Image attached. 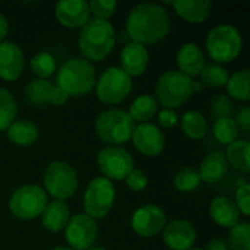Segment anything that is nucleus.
Wrapping results in <instances>:
<instances>
[{
	"mask_svg": "<svg viewBox=\"0 0 250 250\" xmlns=\"http://www.w3.org/2000/svg\"><path fill=\"white\" fill-rule=\"evenodd\" d=\"M158 103L152 95L144 94L139 95L133 100V103L129 107V116L132 117L133 122H139V123H148L149 120H152L157 113H158Z\"/></svg>",
	"mask_w": 250,
	"mask_h": 250,
	"instance_id": "25",
	"label": "nucleus"
},
{
	"mask_svg": "<svg viewBox=\"0 0 250 250\" xmlns=\"http://www.w3.org/2000/svg\"><path fill=\"white\" fill-rule=\"evenodd\" d=\"M42 179L47 193L57 201L72 198L79 188L78 173L66 161H51L47 166Z\"/></svg>",
	"mask_w": 250,
	"mask_h": 250,
	"instance_id": "7",
	"label": "nucleus"
},
{
	"mask_svg": "<svg viewBox=\"0 0 250 250\" xmlns=\"http://www.w3.org/2000/svg\"><path fill=\"white\" fill-rule=\"evenodd\" d=\"M209 215L215 224L224 229H233L240 223V212L236 204L226 196L212 199L209 205Z\"/></svg>",
	"mask_w": 250,
	"mask_h": 250,
	"instance_id": "20",
	"label": "nucleus"
},
{
	"mask_svg": "<svg viewBox=\"0 0 250 250\" xmlns=\"http://www.w3.org/2000/svg\"><path fill=\"white\" fill-rule=\"evenodd\" d=\"M157 114H158V125L164 129H173L179 123V117L174 110L163 108Z\"/></svg>",
	"mask_w": 250,
	"mask_h": 250,
	"instance_id": "40",
	"label": "nucleus"
},
{
	"mask_svg": "<svg viewBox=\"0 0 250 250\" xmlns=\"http://www.w3.org/2000/svg\"><path fill=\"white\" fill-rule=\"evenodd\" d=\"M176 62L179 66V72L192 76H199L201 70L204 69L205 63V54L201 50V47L195 42H186L183 44L176 56Z\"/></svg>",
	"mask_w": 250,
	"mask_h": 250,
	"instance_id": "19",
	"label": "nucleus"
},
{
	"mask_svg": "<svg viewBox=\"0 0 250 250\" xmlns=\"http://www.w3.org/2000/svg\"><path fill=\"white\" fill-rule=\"evenodd\" d=\"M163 239L171 250H188L196 242V230L188 220H173L163 229Z\"/></svg>",
	"mask_w": 250,
	"mask_h": 250,
	"instance_id": "15",
	"label": "nucleus"
},
{
	"mask_svg": "<svg viewBox=\"0 0 250 250\" xmlns=\"http://www.w3.org/2000/svg\"><path fill=\"white\" fill-rule=\"evenodd\" d=\"M25 67V56L21 47L12 41L0 42V78L4 81H16Z\"/></svg>",
	"mask_w": 250,
	"mask_h": 250,
	"instance_id": "16",
	"label": "nucleus"
},
{
	"mask_svg": "<svg viewBox=\"0 0 250 250\" xmlns=\"http://www.w3.org/2000/svg\"><path fill=\"white\" fill-rule=\"evenodd\" d=\"M201 182L202 180H201L198 170L190 168V167H186V168L177 171L174 176V188L179 192H185V193L196 190L199 188Z\"/></svg>",
	"mask_w": 250,
	"mask_h": 250,
	"instance_id": "34",
	"label": "nucleus"
},
{
	"mask_svg": "<svg viewBox=\"0 0 250 250\" xmlns=\"http://www.w3.org/2000/svg\"><path fill=\"white\" fill-rule=\"evenodd\" d=\"M170 31V16L157 3L136 4L126 19V34L130 41L141 45L155 44Z\"/></svg>",
	"mask_w": 250,
	"mask_h": 250,
	"instance_id": "1",
	"label": "nucleus"
},
{
	"mask_svg": "<svg viewBox=\"0 0 250 250\" xmlns=\"http://www.w3.org/2000/svg\"><path fill=\"white\" fill-rule=\"evenodd\" d=\"M201 76V82L204 85H208L211 88H223L227 85L229 82V70L218 63H208L204 66V69L199 73Z\"/></svg>",
	"mask_w": 250,
	"mask_h": 250,
	"instance_id": "30",
	"label": "nucleus"
},
{
	"mask_svg": "<svg viewBox=\"0 0 250 250\" xmlns=\"http://www.w3.org/2000/svg\"><path fill=\"white\" fill-rule=\"evenodd\" d=\"M174 7V12L189 23H202L211 15V1L209 0H177L170 3Z\"/></svg>",
	"mask_w": 250,
	"mask_h": 250,
	"instance_id": "21",
	"label": "nucleus"
},
{
	"mask_svg": "<svg viewBox=\"0 0 250 250\" xmlns=\"http://www.w3.org/2000/svg\"><path fill=\"white\" fill-rule=\"evenodd\" d=\"M97 83L95 67L82 57H73L64 62L56 76V85L69 97H82Z\"/></svg>",
	"mask_w": 250,
	"mask_h": 250,
	"instance_id": "3",
	"label": "nucleus"
},
{
	"mask_svg": "<svg viewBox=\"0 0 250 250\" xmlns=\"http://www.w3.org/2000/svg\"><path fill=\"white\" fill-rule=\"evenodd\" d=\"M182 129L192 139H202L208 132V123L199 111H188L182 117Z\"/></svg>",
	"mask_w": 250,
	"mask_h": 250,
	"instance_id": "29",
	"label": "nucleus"
},
{
	"mask_svg": "<svg viewBox=\"0 0 250 250\" xmlns=\"http://www.w3.org/2000/svg\"><path fill=\"white\" fill-rule=\"evenodd\" d=\"M205 250H229V246L224 240L221 239H214L211 240L208 245H207V249Z\"/></svg>",
	"mask_w": 250,
	"mask_h": 250,
	"instance_id": "43",
	"label": "nucleus"
},
{
	"mask_svg": "<svg viewBox=\"0 0 250 250\" xmlns=\"http://www.w3.org/2000/svg\"><path fill=\"white\" fill-rule=\"evenodd\" d=\"M7 31H9V23H7V19L3 13H0V42L4 41L6 35H7Z\"/></svg>",
	"mask_w": 250,
	"mask_h": 250,
	"instance_id": "44",
	"label": "nucleus"
},
{
	"mask_svg": "<svg viewBox=\"0 0 250 250\" xmlns=\"http://www.w3.org/2000/svg\"><path fill=\"white\" fill-rule=\"evenodd\" d=\"M237 127H239V132H243L245 135H248L250 130V108L249 105H245L239 110V113L236 114V119H234Z\"/></svg>",
	"mask_w": 250,
	"mask_h": 250,
	"instance_id": "41",
	"label": "nucleus"
},
{
	"mask_svg": "<svg viewBox=\"0 0 250 250\" xmlns=\"http://www.w3.org/2000/svg\"><path fill=\"white\" fill-rule=\"evenodd\" d=\"M64 236L70 249L86 250L94 246L98 237V226L86 214H76L70 217L64 229Z\"/></svg>",
	"mask_w": 250,
	"mask_h": 250,
	"instance_id": "12",
	"label": "nucleus"
},
{
	"mask_svg": "<svg viewBox=\"0 0 250 250\" xmlns=\"http://www.w3.org/2000/svg\"><path fill=\"white\" fill-rule=\"evenodd\" d=\"M86 250H107L105 248H103V246H91L89 249Z\"/></svg>",
	"mask_w": 250,
	"mask_h": 250,
	"instance_id": "47",
	"label": "nucleus"
},
{
	"mask_svg": "<svg viewBox=\"0 0 250 250\" xmlns=\"http://www.w3.org/2000/svg\"><path fill=\"white\" fill-rule=\"evenodd\" d=\"M188 250H205V249H199V248H190V249Z\"/></svg>",
	"mask_w": 250,
	"mask_h": 250,
	"instance_id": "48",
	"label": "nucleus"
},
{
	"mask_svg": "<svg viewBox=\"0 0 250 250\" xmlns=\"http://www.w3.org/2000/svg\"><path fill=\"white\" fill-rule=\"evenodd\" d=\"M56 18L66 28H82L91 19L89 6L83 0H62L56 4Z\"/></svg>",
	"mask_w": 250,
	"mask_h": 250,
	"instance_id": "17",
	"label": "nucleus"
},
{
	"mask_svg": "<svg viewBox=\"0 0 250 250\" xmlns=\"http://www.w3.org/2000/svg\"><path fill=\"white\" fill-rule=\"evenodd\" d=\"M236 207L240 214L250 215V185L249 183H240L237 192H236Z\"/></svg>",
	"mask_w": 250,
	"mask_h": 250,
	"instance_id": "38",
	"label": "nucleus"
},
{
	"mask_svg": "<svg viewBox=\"0 0 250 250\" xmlns=\"http://www.w3.org/2000/svg\"><path fill=\"white\" fill-rule=\"evenodd\" d=\"M78 45L86 60L101 62L116 45V31L108 21L92 18L81 28Z\"/></svg>",
	"mask_w": 250,
	"mask_h": 250,
	"instance_id": "2",
	"label": "nucleus"
},
{
	"mask_svg": "<svg viewBox=\"0 0 250 250\" xmlns=\"http://www.w3.org/2000/svg\"><path fill=\"white\" fill-rule=\"evenodd\" d=\"M167 224L166 212L157 205H144L132 215L130 226L141 237H154L163 231Z\"/></svg>",
	"mask_w": 250,
	"mask_h": 250,
	"instance_id": "13",
	"label": "nucleus"
},
{
	"mask_svg": "<svg viewBox=\"0 0 250 250\" xmlns=\"http://www.w3.org/2000/svg\"><path fill=\"white\" fill-rule=\"evenodd\" d=\"M154 91L158 105L173 110L193 95V79L179 70H168L158 78Z\"/></svg>",
	"mask_w": 250,
	"mask_h": 250,
	"instance_id": "4",
	"label": "nucleus"
},
{
	"mask_svg": "<svg viewBox=\"0 0 250 250\" xmlns=\"http://www.w3.org/2000/svg\"><path fill=\"white\" fill-rule=\"evenodd\" d=\"M227 92L230 97L239 101L250 100V72L249 69H242L231 75L227 82Z\"/></svg>",
	"mask_w": 250,
	"mask_h": 250,
	"instance_id": "28",
	"label": "nucleus"
},
{
	"mask_svg": "<svg viewBox=\"0 0 250 250\" xmlns=\"http://www.w3.org/2000/svg\"><path fill=\"white\" fill-rule=\"evenodd\" d=\"M67 100H69V95L62 88H59L57 85H54L53 86V91H51V95H50V104H53L56 107H60V105L66 104Z\"/></svg>",
	"mask_w": 250,
	"mask_h": 250,
	"instance_id": "42",
	"label": "nucleus"
},
{
	"mask_svg": "<svg viewBox=\"0 0 250 250\" xmlns=\"http://www.w3.org/2000/svg\"><path fill=\"white\" fill-rule=\"evenodd\" d=\"M100 171L108 180H125L133 170V157L122 146H107L97 155Z\"/></svg>",
	"mask_w": 250,
	"mask_h": 250,
	"instance_id": "11",
	"label": "nucleus"
},
{
	"mask_svg": "<svg viewBox=\"0 0 250 250\" xmlns=\"http://www.w3.org/2000/svg\"><path fill=\"white\" fill-rule=\"evenodd\" d=\"M70 220V209L64 201H51L45 205L42 214H41V223L45 230L51 233H59L63 229H66L67 223Z\"/></svg>",
	"mask_w": 250,
	"mask_h": 250,
	"instance_id": "22",
	"label": "nucleus"
},
{
	"mask_svg": "<svg viewBox=\"0 0 250 250\" xmlns=\"http://www.w3.org/2000/svg\"><path fill=\"white\" fill-rule=\"evenodd\" d=\"M130 91L132 78L126 75L120 67L105 69L95 83L97 97L104 104H120L127 98Z\"/></svg>",
	"mask_w": 250,
	"mask_h": 250,
	"instance_id": "10",
	"label": "nucleus"
},
{
	"mask_svg": "<svg viewBox=\"0 0 250 250\" xmlns=\"http://www.w3.org/2000/svg\"><path fill=\"white\" fill-rule=\"evenodd\" d=\"M47 204V193L40 186L23 185L12 193L9 209L16 218L28 221L40 217Z\"/></svg>",
	"mask_w": 250,
	"mask_h": 250,
	"instance_id": "8",
	"label": "nucleus"
},
{
	"mask_svg": "<svg viewBox=\"0 0 250 250\" xmlns=\"http://www.w3.org/2000/svg\"><path fill=\"white\" fill-rule=\"evenodd\" d=\"M53 83L47 79H34L25 86V100L34 107H44L50 104Z\"/></svg>",
	"mask_w": 250,
	"mask_h": 250,
	"instance_id": "27",
	"label": "nucleus"
},
{
	"mask_svg": "<svg viewBox=\"0 0 250 250\" xmlns=\"http://www.w3.org/2000/svg\"><path fill=\"white\" fill-rule=\"evenodd\" d=\"M133 130L135 122L132 120L127 111L120 108L103 111L95 119L97 136L110 146H117L129 142L132 139Z\"/></svg>",
	"mask_w": 250,
	"mask_h": 250,
	"instance_id": "5",
	"label": "nucleus"
},
{
	"mask_svg": "<svg viewBox=\"0 0 250 250\" xmlns=\"http://www.w3.org/2000/svg\"><path fill=\"white\" fill-rule=\"evenodd\" d=\"M250 144L248 139H237L233 144L227 146V154L226 160L229 166H233L236 170L242 173H249L250 171Z\"/></svg>",
	"mask_w": 250,
	"mask_h": 250,
	"instance_id": "26",
	"label": "nucleus"
},
{
	"mask_svg": "<svg viewBox=\"0 0 250 250\" xmlns=\"http://www.w3.org/2000/svg\"><path fill=\"white\" fill-rule=\"evenodd\" d=\"M29 67L38 79H47L56 72V59L50 53L41 51L31 59Z\"/></svg>",
	"mask_w": 250,
	"mask_h": 250,
	"instance_id": "33",
	"label": "nucleus"
},
{
	"mask_svg": "<svg viewBox=\"0 0 250 250\" xmlns=\"http://www.w3.org/2000/svg\"><path fill=\"white\" fill-rule=\"evenodd\" d=\"M7 132V139L18 146H31L38 139V127L31 120H15Z\"/></svg>",
	"mask_w": 250,
	"mask_h": 250,
	"instance_id": "24",
	"label": "nucleus"
},
{
	"mask_svg": "<svg viewBox=\"0 0 250 250\" xmlns=\"http://www.w3.org/2000/svg\"><path fill=\"white\" fill-rule=\"evenodd\" d=\"M132 141L135 148L146 157L160 155L166 146L164 133L152 123H141L139 126H135Z\"/></svg>",
	"mask_w": 250,
	"mask_h": 250,
	"instance_id": "14",
	"label": "nucleus"
},
{
	"mask_svg": "<svg viewBox=\"0 0 250 250\" xmlns=\"http://www.w3.org/2000/svg\"><path fill=\"white\" fill-rule=\"evenodd\" d=\"M50 250H73V249L66 248V246H56V248H53V249H50Z\"/></svg>",
	"mask_w": 250,
	"mask_h": 250,
	"instance_id": "46",
	"label": "nucleus"
},
{
	"mask_svg": "<svg viewBox=\"0 0 250 250\" xmlns=\"http://www.w3.org/2000/svg\"><path fill=\"white\" fill-rule=\"evenodd\" d=\"M120 63H122L120 69L130 78L141 76L148 69L149 53L145 45L130 41L123 47L120 53Z\"/></svg>",
	"mask_w": 250,
	"mask_h": 250,
	"instance_id": "18",
	"label": "nucleus"
},
{
	"mask_svg": "<svg viewBox=\"0 0 250 250\" xmlns=\"http://www.w3.org/2000/svg\"><path fill=\"white\" fill-rule=\"evenodd\" d=\"M227 171H229V163L226 160L224 152L215 151L204 157L198 173L201 176V180H204L208 185H215L224 179Z\"/></svg>",
	"mask_w": 250,
	"mask_h": 250,
	"instance_id": "23",
	"label": "nucleus"
},
{
	"mask_svg": "<svg viewBox=\"0 0 250 250\" xmlns=\"http://www.w3.org/2000/svg\"><path fill=\"white\" fill-rule=\"evenodd\" d=\"M125 180H126L127 188L130 190H135V192L144 190L148 186V177H146V174L142 170H138V168H133Z\"/></svg>",
	"mask_w": 250,
	"mask_h": 250,
	"instance_id": "39",
	"label": "nucleus"
},
{
	"mask_svg": "<svg viewBox=\"0 0 250 250\" xmlns=\"http://www.w3.org/2000/svg\"><path fill=\"white\" fill-rule=\"evenodd\" d=\"M204 83L201 82V81H193V94L195 92H199V91H202L204 89Z\"/></svg>",
	"mask_w": 250,
	"mask_h": 250,
	"instance_id": "45",
	"label": "nucleus"
},
{
	"mask_svg": "<svg viewBox=\"0 0 250 250\" xmlns=\"http://www.w3.org/2000/svg\"><path fill=\"white\" fill-rule=\"evenodd\" d=\"M205 47L214 63L223 64L233 62L240 54L243 40L239 29H236L234 26L218 25L209 31Z\"/></svg>",
	"mask_w": 250,
	"mask_h": 250,
	"instance_id": "6",
	"label": "nucleus"
},
{
	"mask_svg": "<svg viewBox=\"0 0 250 250\" xmlns=\"http://www.w3.org/2000/svg\"><path fill=\"white\" fill-rule=\"evenodd\" d=\"M116 199V189L111 180L105 177H95L88 185L83 195V211L92 220L104 218L113 208Z\"/></svg>",
	"mask_w": 250,
	"mask_h": 250,
	"instance_id": "9",
	"label": "nucleus"
},
{
	"mask_svg": "<svg viewBox=\"0 0 250 250\" xmlns=\"http://www.w3.org/2000/svg\"><path fill=\"white\" fill-rule=\"evenodd\" d=\"M229 246L231 250H250V224L239 223L229 236Z\"/></svg>",
	"mask_w": 250,
	"mask_h": 250,
	"instance_id": "35",
	"label": "nucleus"
},
{
	"mask_svg": "<svg viewBox=\"0 0 250 250\" xmlns=\"http://www.w3.org/2000/svg\"><path fill=\"white\" fill-rule=\"evenodd\" d=\"M212 133H214L217 141H220L221 144L229 146L230 144L237 141V138H239V127H237L234 119H231V117L218 119V120L214 122Z\"/></svg>",
	"mask_w": 250,
	"mask_h": 250,
	"instance_id": "32",
	"label": "nucleus"
},
{
	"mask_svg": "<svg viewBox=\"0 0 250 250\" xmlns=\"http://www.w3.org/2000/svg\"><path fill=\"white\" fill-rule=\"evenodd\" d=\"M16 114L18 105L13 94L6 88H0V132L9 129V126L15 122Z\"/></svg>",
	"mask_w": 250,
	"mask_h": 250,
	"instance_id": "31",
	"label": "nucleus"
},
{
	"mask_svg": "<svg viewBox=\"0 0 250 250\" xmlns=\"http://www.w3.org/2000/svg\"><path fill=\"white\" fill-rule=\"evenodd\" d=\"M89 6V12L94 15V18L97 19H103L107 21L108 18H111L117 9V1L114 0H92L88 3Z\"/></svg>",
	"mask_w": 250,
	"mask_h": 250,
	"instance_id": "37",
	"label": "nucleus"
},
{
	"mask_svg": "<svg viewBox=\"0 0 250 250\" xmlns=\"http://www.w3.org/2000/svg\"><path fill=\"white\" fill-rule=\"evenodd\" d=\"M233 107H234V104H233L231 98L226 94H220L215 98H212V101L209 104V113L215 120L226 119V117L231 116Z\"/></svg>",
	"mask_w": 250,
	"mask_h": 250,
	"instance_id": "36",
	"label": "nucleus"
}]
</instances>
